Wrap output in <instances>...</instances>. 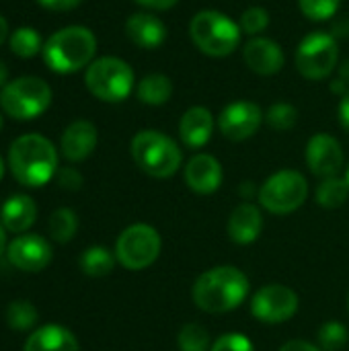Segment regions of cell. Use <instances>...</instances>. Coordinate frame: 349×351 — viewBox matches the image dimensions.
<instances>
[{"mask_svg": "<svg viewBox=\"0 0 349 351\" xmlns=\"http://www.w3.org/2000/svg\"><path fill=\"white\" fill-rule=\"evenodd\" d=\"M304 156H306V165L311 173L323 179L339 175L346 162V154H344L339 140L325 132L311 136Z\"/></svg>", "mask_w": 349, "mask_h": 351, "instance_id": "cell-13", "label": "cell"}, {"mask_svg": "<svg viewBox=\"0 0 349 351\" xmlns=\"http://www.w3.org/2000/svg\"><path fill=\"white\" fill-rule=\"evenodd\" d=\"M249 278L234 265H218L204 271L191 290L193 302L200 311L210 315H224L239 308L249 296Z\"/></svg>", "mask_w": 349, "mask_h": 351, "instance_id": "cell-1", "label": "cell"}, {"mask_svg": "<svg viewBox=\"0 0 349 351\" xmlns=\"http://www.w3.org/2000/svg\"><path fill=\"white\" fill-rule=\"evenodd\" d=\"M210 351H255V348L253 341L243 333H224L212 343Z\"/></svg>", "mask_w": 349, "mask_h": 351, "instance_id": "cell-34", "label": "cell"}, {"mask_svg": "<svg viewBox=\"0 0 349 351\" xmlns=\"http://www.w3.org/2000/svg\"><path fill=\"white\" fill-rule=\"evenodd\" d=\"M136 4H140L142 8L146 10H156V12H163V10H169L173 8L179 0H134Z\"/></svg>", "mask_w": 349, "mask_h": 351, "instance_id": "cell-37", "label": "cell"}, {"mask_svg": "<svg viewBox=\"0 0 349 351\" xmlns=\"http://www.w3.org/2000/svg\"><path fill=\"white\" fill-rule=\"evenodd\" d=\"M8 66L4 64V60H0V88H4L10 80H8Z\"/></svg>", "mask_w": 349, "mask_h": 351, "instance_id": "cell-43", "label": "cell"}, {"mask_svg": "<svg viewBox=\"0 0 349 351\" xmlns=\"http://www.w3.org/2000/svg\"><path fill=\"white\" fill-rule=\"evenodd\" d=\"M160 249L163 239L156 228L150 224H132L119 234L115 243V257L125 269L142 271L158 259Z\"/></svg>", "mask_w": 349, "mask_h": 351, "instance_id": "cell-10", "label": "cell"}, {"mask_svg": "<svg viewBox=\"0 0 349 351\" xmlns=\"http://www.w3.org/2000/svg\"><path fill=\"white\" fill-rule=\"evenodd\" d=\"M49 105H51V88L39 76L14 78L0 90L2 111L16 121L35 119L43 115Z\"/></svg>", "mask_w": 349, "mask_h": 351, "instance_id": "cell-7", "label": "cell"}, {"mask_svg": "<svg viewBox=\"0 0 349 351\" xmlns=\"http://www.w3.org/2000/svg\"><path fill=\"white\" fill-rule=\"evenodd\" d=\"M97 53V37L88 27L68 25L51 33L41 49L43 62L56 74H74L88 68Z\"/></svg>", "mask_w": 349, "mask_h": 351, "instance_id": "cell-3", "label": "cell"}, {"mask_svg": "<svg viewBox=\"0 0 349 351\" xmlns=\"http://www.w3.org/2000/svg\"><path fill=\"white\" fill-rule=\"evenodd\" d=\"M263 121H265L263 109L255 101H245V99L228 103L216 119L220 134L230 142H245L253 138L263 125Z\"/></svg>", "mask_w": 349, "mask_h": 351, "instance_id": "cell-12", "label": "cell"}, {"mask_svg": "<svg viewBox=\"0 0 349 351\" xmlns=\"http://www.w3.org/2000/svg\"><path fill=\"white\" fill-rule=\"evenodd\" d=\"M349 339V331L346 325L337 321H329L319 329V346L323 351H339L346 348Z\"/></svg>", "mask_w": 349, "mask_h": 351, "instance_id": "cell-33", "label": "cell"}, {"mask_svg": "<svg viewBox=\"0 0 349 351\" xmlns=\"http://www.w3.org/2000/svg\"><path fill=\"white\" fill-rule=\"evenodd\" d=\"M214 128H216L214 113L204 105H193L179 119V138L187 148L197 150L210 142Z\"/></svg>", "mask_w": 349, "mask_h": 351, "instance_id": "cell-19", "label": "cell"}, {"mask_svg": "<svg viewBox=\"0 0 349 351\" xmlns=\"http://www.w3.org/2000/svg\"><path fill=\"white\" fill-rule=\"evenodd\" d=\"M6 323L14 331H27L37 323V308L27 300H14L6 308Z\"/></svg>", "mask_w": 349, "mask_h": 351, "instance_id": "cell-30", "label": "cell"}, {"mask_svg": "<svg viewBox=\"0 0 349 351\" xmlns=\"http://www.w3.org/2000/svg\"><path fill=\"white\" fill-rule=\"evenodd\" d=\"M349 197V185L346 177H327L317 187V202L325 210H337L341 208Z\"/></svg>", "mask_w": 349, "mask_h": 351, "instance_id": "cell-25", "label": "cell"}, {"mask_svg": "<svg viewBox=\"0 0 349 351\" xmlns=\"http://www.w3.org/2000/svg\"><path fill=\"white\" fill-rule=\"evenodd\" d=\"M298 294L282 284H267L251 298L253 317L267 325H280L290 321L298 313Z\"/></svg>", "mask_w": 349, "mask_h": 351, "instance_id": "cell-11", "label": "cell"}, {"mask_svg": "<svg viewBox=\"0 0 349 351\" xmlns=\"http://www.w3.org/2000/svg\"><path fill=\"white\" fill-rule=\"evenodd\" d=\"M243 62L259 76H276L286 66V56L276 39L257 35L243 43Z\"/></svg>", "mask_w": 349, "mask_h": 351, "instance_id": "cell-15", "label": "cell"}, {"mask_svg": "<svg viewBox=\"0 0 349 351\" xmlns=\"http://www.w3.org/2000/svg\"><path fill=\"white\" fill-rule=\"evenodd\" d=\"M298 2V10L315 23H323V21H331L339 6L341 0H296Z\"/></svg>", "mask_w": 349, "mask_h": 351, "instance_id": "cell-31", "label": "cell"}, {"mask_svg": "<svg viewBox=\"0 0 349 351\" xmlns=\"http://www.w3.org/2000/svg\"><path fill=\"white\" fill-rule=\"evenodd\" d=\"M185 183L187 187L197 193V195H210L216 193L222 185L224 179V171L222 165L216 156L212 154H195L189 158V162L185 165L183 171Z\"/></svg>", "mask_w": 349, "mask_h": 351, "instance_id": "cell-16", "label": "cell"}, {"mask_svg": "<svg viewBox=\"0 0 349 351\" xmlns=\"http://www.w3.org/2000/svg\"><path fill=\"white\" fill-rule=\"evenodd\" d=\"M335 39H341V37H349V16H341V19H335L333 25H331V31H329Z\"/></svg>", "mask_w": 349, "mask_h": 351, "instance_id": "cell-39", "label": "cell"}, {"mask_svg": "<svg viewBox=\"0 0 349 351\" xmlns=\"http://www.w3.org/2000/svg\"><path fill=\"white\" fill-rule=\"evenodd\" d=\"M78 230V218L70 208H60L49 216L47 232L58 243H70Z\"/></svg>", "mask_w": 349, "mask_h": 351, "instance_id": "cell-27", "label": "cell"}, {"mask_svg": "<svg viewBox=\"0 0 349 351\" xmlns=\"http://www.w3.org/2000/svg\"><path fill=\"white\" fill-rule=\"evenodd\" d=\"M177 346L179 351H210L212 350V341H210V333L204 325L200 323H189L179 331L177 337Z\"/></svg>", "mask_w": 349, "mask_h": 351, "instance_id": "cell-29", "label": "cell"}, {"mask_svg": "<svg viewBox=\"0 0 349 351\" xmlns=\"http://www.w3.org/2000/svg\"><path fill=\"white\" fill-rule=\"evenodd\" d=\"M329 88H331V93H335L337 97H344L346 93L349 90V86L339 78V76H335L333 80H331V84H329Z\"/></svg>", "mask_w": 349, "mask_h": 351, "instance_id": "cell-41", "label": "cell"}, {"mask_svg": "<svg viewBox=\"0 0 349 351\" xmlns=\"http://www.w3.org/2000/svg\"><path fill=\"white\" fill-rule=\"evenodd\" d=\"M241 187H243V189H241V195H243V197H247V195L251 197V195L255 193V189H253L255 185H253V183H243Z\"/></svg>", "mask_w": 349, "mask_h": 351, "instance_id": "cell-45", "label": "cell"}, {"mask_svg": "<svg viewBox=\"0 0 349 351\" xmlns=\"http://www.w3.org/2000/svg\"><path fill=\"white\" fill-rule=\"evenodd\" d=\"M346 181H348V185H349V167H348V173H346Z\"/></svg>", "mask_w": 349, "mask_h": 351, "instance_id": "cell-49", "label": "cell"}, {"mask_svg": "<svg viewBox=\"0 0 349 351\" xmlns=\"http://www.w3.org/2000/svg\"><path fill=\"white\" fill-rule=\"evenodd\" d=\"M136 167L152 179L173 177L183 162L181 146L158 130H140L130 144Z\"/></svg>", "mask_w": 349, "mask_h": 351, "instance_id": "cell-5", "label": "cell"}, {"mask_svg": "<svg viewBox=\"0 0 349 351\" xmlns=\"http://www.w3.org/2000/svg\"><path fill=\"white\" fill-rule=\"evenodd\" d=\"M6 39H8V23H6V19L0 14V45H2Z\"/></svg>", "mask_w": 349, "mask_h": 351, "instance_id": "cell-44", "label": "cell"}, {"mask_svg": "<svg viewBox=\"0 0 349 351\" xmlns=\"http://www.w3.org/2000/svg\"><path fill=\"white\" fill-rule=\"evenodd\" d=\"M272 23V16H269V10L263 8V6H249L243 10L241 19H239V25H241V31L249 37H257L261 35Z\"/></svg>", "mask_w": 349, "mask_h": 351, "instance_id": "cell-32", "label": "cell"}, {"mask_svg": "<svg viewBox=\"0 0 349 351\" xmlns=\"http://www.w3.org/2000/svg\"><path fill=\"white\" fill-rule=\"evenodd\" d=\"M84 84L95 99L103 103H121L132 95L136 74L125 60L117 56H103L95 58L86 68Z\"/></svg>", "mask_w": 349, "mask_h": 351, "instance_id": "cell-6", "label": "cell"}, {"mask_svg": "<svg viewBox=\"0 0 349 351\" xmlns=\"http://www.w3.org/2000/svg\"><path fill=\"white\" fill-rule=\"evenodd\" d=\"M115 253H111L105 247H88L82 255H80V269L88 276V278H105L113 271L115 267Z\"/></svg>", "mask_w": 349, "mask_h": 351, "instance_id": "cell-24", "label": "cell"}, {"mask_svg": "<svg viewBox=\"0 0 349 351\" xmlns=\"http://www.w3.org/2000/svg\"><path fill=\"white\" fill-rule=\"evenodd\" d=\"M265 123L276 132H290L298 123V109L292 103L278 101V103L267 107Z\"/></svg>", "mask_w": 349, "mask_h": 351, "instance_id": "cell-28", "label": "cell"}, {"mask_svg": "<svg viewBox=\"0 0 349 351\" xmlns=\"http://www.w3.org/2000/svg\"><path fill=\"white\" fill-rule=\"evenodd\" d=\"M280 351H323L321 348H317V346H313V343H309V341H302V339H292V341H288V343H284Z\"/></svg>", "mask_w": 349, "mask_h": 351, "instance_id": "cell-40", "label": "cell"}, {"mask_svg": "<svg viewBox=\"0 0 349 351\" xmlns=\"http://www.w3.org/2000/svg\"><path fill=\"white\" fill-rule=\"evenodd\" d=\"M337 76L349 86V58H346L344 62H339V66H337Z\"/></svg>", "mask_w": 349, "mask_h": 351, "instance_id": "cell-42", "label": "cell"}, {"mask_svg": "<svg viewBox=\"0 0 349 351\" xmlns=\"http://www.w3.org/2000/svg\"><path fill=\"white\" fill-rule=\"evenodd\" d=\"M8 167L23 187H43L58 175V150L41 134H23L8 148Z\"/></svg>", "mask_w": 349, "mask_h": 351, "instance_id": "cell-2", "label": "cell"}, {"mask_svg": "<svg viewBox=\"0 0 349 351\" xmlns=\"http://www.w3.org/2000/svg\"><path fill=\"white\" fill-rule=\"evenodd\" d=\"M337 117L341 128L349 132V90L339 99V107H337Z\"/></svg>", "mask_w": 349, "mask_h": 351, "instance_id": "cell-38", "label": "cell"}, {"mask_svg": "<svg viewBox=\"0 0 349 351\" xmlns=\"http://www.w3.org/2000/svg\"><path fill=\"white\" fill-rule=\"evenodd\" d=\"M51 245L39 237V234H31V232H25L16 239L10 241V245L6 247V257L8 261L21 269V271H27V274H37V271H43L49 261H51Z\"/></svg>", "mask_w": 349, "mask_h": 351, "instance_id": "cell-14", "label": "cell"}, {"mask_svg": "<svg viewBox=\"0 0 349 351\" xmlns=\"http://www.w3.org/2000/svg\"><path fill=\"white\" fill-rule=\"evenodd\" d=\"M309 197V181L302 173L294 169H282L265 179V183L259 187L257 199L261 208H265L272 214L284 216L292 214L298 208L304 206Z\"/></svg>", "mask_w": 349, "mask_h": 351, "instance_id": "cell-9", "label": "cell"}, {"mask_svg": "<svg viewBox=\"0 0 349 351\" xmlns=\"http://www.w3.org/2000/svg\"><path fill=\"white\" fill-rule=\"evenodd\" d=\"M296 70L311 82L327 80L339 66V43L329 31L304 35L294 53Z\"/></svg>", "mask_w": 349, "mask_h": 351, "instance_id": "cell-8", "label": "cell"}, {"mask_svg": "<svg viewBox=\"0 0 349 351\" xmlns=\"http://www.w3.org/2000/svg\"><path fill=\"white\" fill-rule=\"evenodd\" d=\"M58 183H60V187H64L68 191H78L82 187L84 179H82V175L76 169L66 167V169H60L58 171Z\"/></svg>", "mask_w": 349, "mask_h": 351, "instance_id": "cell-35", "label": "cell"}, {"mask_svg": "<svg viewBox=\"0 0 349 351\" xmlns=\"http://www.w3.org/2000/svg\"><path fill=\"white\" fill-rule=\"evenodd\" d=\"M189 39L208 58H228L241 47L243 31L239 21L216 8L197 10L189 21Z\"/></svg>", "mask_w": 349, "mask_h": 351, "instance_id": "cell-4", "label": "cell"}, {"mask_svg": "<svg viewBox=\"0 0 349 351\" xmlns=\"http://www.w3.org/2000/svg\"><path fill=\"white\" fill-rule=\"evenodd\" d=\"M123 29L125 37L140 49H158L169 37V27L165 25V21L150 10L130 14Z\"/></svg>", "mask_w": 349, "mask_h": 351, "instance_id": "cell-17", "label": "cell"}, {"mask_svg": "<svg viewBox=\"0 0 349 351\" xmlns=\"http://www.w3.org/2000/svg\"><path fill=\"white\" fill-rule=\"evenodd\" d=\"M8 45H10V51L14 56L27 60V58L37 56L43 49V39H41L37 29H33V27H19V29H14L10 33Z\"/></svg>", "mask_w": 349, "mask_h": 351, "instance_id": "cell-26", "label": "cell"}, {"mask_svg": "<svg viewBox=\"0 0 349 351\" xmlns=\"http://www.w3.org/2000/svg\"><path fill=\"white\" fill-rule=\"evenodd\" d=\"M35 218H37V206L33 197L25 193L10 195L0 210L2 226L14 234H25L35 224Z\"/></svg>", "mask_w": 349, "mask_h": 351, "instance_id": "cell-21", "label": "cell"}, {"mask_svg": "<svg viewBox=\"0 0 349 351\" xmlns=\"http://www.w3.org/2000/svg\"><path fill=\"white\" fill-rule=\"evenodd\" d=\"M2 125H4V119H2V115H0V132H2Z\"/></svg>", "mask_w": 349, "mask_h": 351, "instance_id": "cell-48", "label": "cell"}, {"mask_svg": "<svg viewBox=\"0 0 349 351\" xmlns=\"http://www.w3.org/2000/svg\"><path fill=\"white\" fill-rule=\"evenodd\" d=\"M97 142H99L97 125L88 119H76L64 130L60 138V150L66 160L82 162L95 152Z\"/></svg>", "mask_w": 349, "mask_h": 351, "instance_id": "cell-18", "label": "cell"}, {"mask_svg": "<svg viewBox=\"0 0 349 351\" xmlns=\"http://www.w3.org/2000/svg\"><path fill=\"white\" fill-rule=\"evenodd\" d=\"M348 308H349V298H348Z\"/></svg>", "mask_w": 349, "mask_h": 351, "instance_id": "cell-50", "label": "cell"}, {"mask_svg": "<svg viewBox=\"0 0 349 351\" xmlns=\"http://www.w3.org/2000/svg\"><path fill=\"white\" fill-rule=\"evenodd\" d=\"M136 97L144 105L160 107L173 97V80L163 72H150L136 82Z\"/></svg>", "mask_w": 349, "mask_h": 351, "instance_id": "cell-23", "label": "cell"}, {"mask_svg": "<svg viewBox=\"0 0 349 351\" xmlns=\"http://www.w3.org/2000/svg\"><path fill=\"white\" fill-rule=\"evenodd\" d=\"M23 351H80V346L70 329L62 325H43L27 337Z\"/></svg>", "mask_w": 349, "mask_h": 351, "instance_id": "cell-22", "label": "cell"}, {"mask_svg": "<svg viewBox=\"0 0 349 351\" xmlns=\"http://www.w3.org/2000/svg\"><path fill=\"white\" fill-rule=\"evenodd\" d=\"M6 247H8V245H6V228L0 224V255L6 251Z\"/></svg>", "mask_w": 349, "mask_h": 351, "instance_id": "cell-46", "label": "cell"}, {"mask_svg": "<svg viewBox=\"0 0 349 351\" xmlns=\"http://www.w3.org/2000/svg\"><path fill=\"white\" fill-rule=\"evenodd\" d=\"M228 237L237 245H251L263 230V214L255 204H239L228 218Z\"/></svg>", "mask_w": 349, "mask_h": 351, "instance_id": "cell-20", "label": "cell"}, {"mask_svg": "<svg viewBox=\"0 0 349 351\" xmlns=\"http://www.w3.org/2000/svg\"><path fill=\"white\" fill-rule=\"evenodd\" d=\"M2 177H4V160L0 156V181H2Z\"/></svg>", "mask_w": 349, "mask_h": 351, "instance_id": "cell-47", "label": "cell"}, {"mask_svg": "<svg viewBox=\"0 0 349 351\" xmlns=\"http://www.w3.org/2000/svg\"><path fill=\"white\" fill-rule=\"evenodd\" d=\"M84 0H37L39 6L47 8V10H56V12H64V10H74L82 4Z\"/></svg>", "mask_w": 349, "mask_h": 351, "instance_id": "cell-36", "label": "cell"}]
</instances>
